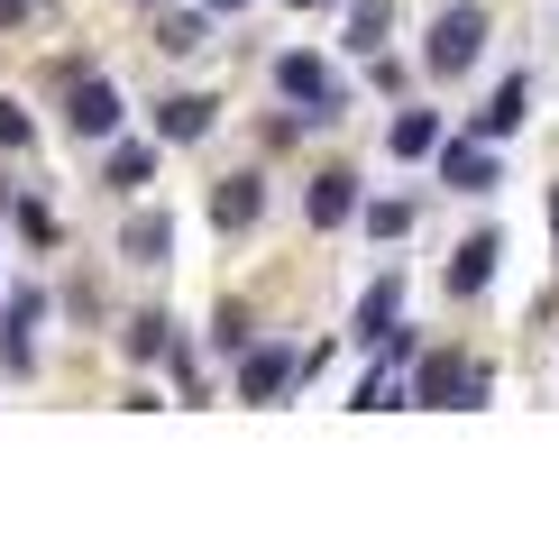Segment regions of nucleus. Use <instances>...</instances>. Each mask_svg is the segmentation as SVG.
<instances>
[{
    "mask_svg": "<svg viewBox=\"0 0 559 550\" xmlns=\"http://www.w3.org/2000/svg\"><path fill=\"white\" fill-rule=\"evenodd\" d=\"M212 10H248V0H212Z\"/></svg>",
    "mask_w": 559,
    "mask_h": 550,
    "instance_id": "393cba45",
    "label": "nucleus"
},
{
    "mask_svg": "<svg viewBox=\"0 0 559 550\" xmlns=\"http://www.w3.org/2000/svg\"><path fill=\"white\" fill-rule=\"evenodd\" d=\"M212 110H221V101H202V92H175V101H156V129H166V138H202V129H212Z\"/></svg>",
    "mask_w": 559,
    "mask_h": 550,
    "instance_id": "ddd939ff",
    "label": "nucleus"
},
{
    "mask_svg": "<svg viewBox=\"0 0 559 550\" xmlns=\"http://www.w3.org/2000/svg\"><path fill=\"white\" fill-rule=\"evenodd\" d=\"M440 183H450V193H486V183H504V175H496V147H486V138L440 147Z\"/></svg>",
    "mask_w": 559,
    "mask_h": 550,
    "instance_id": "423d86ee",
    "label": "nucleus"
},
{
    "mask_svg": "<svg viewBox=\"0 0 559 550\" xmlns=\"http://www.w3.org/2000/svg\"><path fill=\"white\" fill-rule=\"evenodd\" d=\"M294 10H321V0H294Z\"/></svg>",
    "mask_w": 559,
    "mask_h": 550,
    "instance_id": "a878e982",
    "label": "nucleus"
},
{
    "mask_svg": "<svg viewBox=\"0 0 559 550\" xmlns=\"http://www.w3.org/2000/svg\"><path fill=\"white\" fill-rule=\"evenodd\" d=\"M147 175H156V147H138V138H129V147H110V166H102L110 193H138Z\"/></svg>",
    "mask_w": 559,
    "mask_h": 550,
    "instance_id": "2eb2a0df",
    "label": "nucleus"
},
{
    "mask_svg": "<svg viewBox=\"0 0 559 550\" xmlns=\"http://www.w3.org/2000/svg\"><path fill=\"white\" fill-rule=\"evenodd\" d=\"M0 147H28V110L19 101H0Z\"/></svg>",
    "mask_w": 559,
    "mask_h": 550,
    "instance_id": "4be33fe9",
    "label": "nucleus"
},
{
    "mask_svg": "<svg viewBox=\"0 0 559 550\" xmlns=\"http://www.w3.org/2000/svg\"><path fill=\"white\" fill-rule=\"evenodd\" d=\"M294 376H302V367H294L285 349H248V367H239V395H248V404H285V395H294Z\"/></svg>",
    "mask_w": 559,
    "mask_h": 550,
    "instance_id": "39448f33",
    "label": "nucleus"
},
{
    "mask_svg": "<svg viewBox=\"0 0 559 550\" xmlns=\"http://www.w3.org/2000/svg\"><path fill=\"white\" fill-rule=\"evenodd\" d=\"M166 239H175V229H166V220H156V212H138L120 248H129V258H138V266H166Z\"/></svg>",
    "mask_w": 559,
    "mask_h": 550,
    "instance_id": "f3484780",
    "label": "nucleus"
},
{
    "mask_svg": "<svg viewBox=\"0 0 559 550\" xmlns=\"http://www.w3.org/2000/svg\"><path fill=\"white\" fill-rule=\"evenodd\" d=\"M258 212H266L258 175H221V193H212V220H221V229H258Z\"/></svg>",
    "mask_w": 559,
    "mask_h": 550,
    "instance_id": "1a4fd4ad",
    "label": "nucleus"
},
{
    "mask_svg": "<svg viewBox=\"0 0 559 550\" xmlns=\"http://www.w3.org/2000/svg\"><path fill=\"white\" fill-rule=\"evenodd\" d=\"M404 220H413V202H377V212H367V229H377V239H404Z\"/></svg>",
    "mask_w": 559,
    "mask_h": 550,
    "instance_id": "412c9836",
    "label": "nucleus"
},
{
    "mask_svg": "<svg viewBox=\"0 0 559 550\" xmlns=\"http://www.w3.org/2000/svg\"><path fill=\"white\" fill-rule=\"evenodd\" d=\"M413 395L440 404V412H477L486 395H496V367H486V358H459V349H431L423 367H413Z\"/></svg>",
    "mask_w": 559,
    "mask_h": 550,
    "instance_id": "f257e3e1",
    "label": "nucleus"
},
{
    "mask_svg": "<svg viewBox=\"0 0 559 550\" xmlns=\"http://www.w3.org/2000/svg\"><path fill=\"white\" fill-rule=\"evenodd\" d=\"M37 312H46L37 294H19V303H10V339H0V358H10L19 376H28V367H37V339H28V331H37Z\"/></svg>",
    "mask_w": 559,
    "mask_h": 550,
    "instance_id": "f8f14e48",
    "label": "nucleus"
},
{
    "mask_svg": "<svg viewBox=\"0 0 559 550\" xmlns=\"http://www.w3.org/2000/svg\"><path fill=\"white\" fill-rule=\"evenodd\" d=\"M550 239H559V193H550Z\"/></svg>",
    "mask_w": 559,
    "mask_h": 550,
    "instance_id": "b1692460",
    "label": "nucleus"
},
{
    "mask_svg": "<svg viewBox=\"0 0 559 550\" xmlns=\"http://www.w3.org/2000/svg\"><path fill=\"white\" fill-rule=\"evenodd\" d=\"M496 258H504V229H477V239H459V258H450V294H486Z\"/></svg>",
    "mask_w": 559,
    "mask_h": 550,
    "instance_id": "6e6552de",
    "label": "nucleus"
},
{
    "mask_svg": "<svg viewBox=\"0 0 559 550\" xmlns=\"http://www.w3.org/2000/svg\"><path fill=\"white\" fill-rule=\"evenodd\" d=\"M19 10H28V0H0V19H19Z\"/></svg>",
    "mask_w": 559,
    "mask_h": 550,
    "instance_id": "5701e85b",
    "label": "nucleus"
},
{
    "mask_svg": "<svg viewBox=\"0 0 559 550\" xmlns=\"http://www.w3.org/2000/svg\"><path fill=\"white\" fill-rule=\"evenodd\" d=\"M477 46H486V10H440V28H431V74H468L477 64Z\"/></svg>",
    "mask_w": 559,
    "mask_h": 550,
    "instance_id": "f03ea898",
    "label": "nucleus"
},
{
    "mask_svg": "<svg viewBox=\"0 0 559 550\" xmlns=\"http://www.w3.org/2000/svg\"><path fill=\"white\" fill-rule=\"evenodd\" d=\"M394 303H404V285H367V303H358V321H348V339H367V349H377V339H394Z\"/></svg>",
    "mask_w": 559,
    "mask_h": 550,
    "instance_id": "9d476101",
    "label": "nucleus"
},
{
    "mask_svg": "<svg viewBox=\"0 0 559 550\" xmlns=\"http://www.w3.org/2000/svg\"><path fill=\"white\" fill-rule=\"evenodd\" d=\"M302 212H312V229H340L348 212H358V175H348V166L312 175V193H302Z\"/></svg>",
    "mask_w": 559,
    "mask_h": 550,
    "instance_id": "0eeeda50",
    "label": "nucleus"
},
{
    "mask_svg": "<svg viewBox=\"0 0 559 550\" xmlns=\"http://www.w3.org/2000/svg\"><path fill=\"white\" fill-rule=\"evenodd\" d=\"M275 92H294L312 120H331V110H340V83H331V64H321V56H275Z\"/></svg>",
    "mask_w": 559,
    "mask_h": 550,
    "instance_id": "20e7f679",
    "label": "nucleus"
},
{
    "mask_svg": "<svg viewBox=\"0 0 559 550\" xmlns=\"http://www.w3.org/2000/svg\"><path fill=\"white\" fill-rule=\"evenodd\" d=\"M120 349H129V358H166V349H175V321H166V312H138L129 331H120Z\"/></svg>",
    "mask_w": 559,
    "mask_h": 550,
    "instance_id": "dca6fc26",
    "label": "nucleus"
},
{
    "mask_svg": "<svg viewBox=\"0 0 559 550\" xmlns=\"http://www.w3.org/2000/svg\"><path fill=\"white\" fill-rule=\"evenodd\" d=\"M19 239H28V248H56V212H46V202H19Z\"/></svg>",
    "mask_w": 559,
    "mask_h": 550,
    "instance_id": "aec40b11",
    "label": "nucleus"
},
{
    "mask_svg": "<svg viewBox=\"0 0 559 550\" xmlns=\"http://www.w3.org/2000/svg\"><path fill=\"white\" fill-rule=\"evenodd\" d=\"M385 147L394 156H440V120H431V110H404V120L385 129Z\"/></svg>",
    "mask_w": 559,
    "mask_h": 550,
    "instance_id": "4468645a",
    "label": "nucleus"
},
{
    "mask_svg": "<svg viewBox=\"0 0 559 550\" xmlns=\"http://www.w3.org/2000/svg\"><path fill=\"white\" fill-rule=\"evenodd\" d=\"M348 46H385V0H358V19H348Z\"/></svg>",
    "mask_w": 559,
    "mask_h": 550,
    "instance_id": "6ab92c4d",
    "label": "nucleus"
},
{
    "mask_svg": "<svg viewBox=\"0 0 559 550\" xmlns=\"http://www.w3.org/2000/svg\"><path fill=\"white\" fill-rule=\"evenodd\" d=\"M64 129H74V138H110V129H120V92H110L102 74H74V83H64Z\"/></svg>",
    "mask_w": 559,
    "mask_h": 550,
    "instance_id": "7ed1b4c3",
    "label": "nucleus"
},
{
    "mask_svg": "<svg viewBox=\"0 0 559 550\" xmlns=\"http://www.w3.org/2000/svg\"><path fill=\"white\" fill-rule=\"evenodd\" d=\"M202 37H212V28H202V19H193V10H175V19H166V28H156V46H166V56H193V46H202Z\"/></svg>",
    "mask_w": 559,
    "mask_h": 550,
    "instance_id": "a211bd4d",
    "label": "nucleus"
},
{
    "mask_svg": "<svg viewBox=\"0 0 559 550\" xmlns=\"http://www.w3.org/2000/svg\"><path fill=\"white\" fill-rule=\"evenodd\" d=\"M523 101H532V92H523V74H514V83H496V101L477 110V138H486V147H496V138H514V129H523Z\"/></svg>",
    "mask_w": 559,
    "mask_h": 550,
    "instance_id": "9b49d317",
    "label": "nucleus"
}]
</instances>
